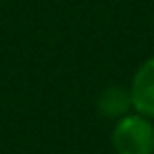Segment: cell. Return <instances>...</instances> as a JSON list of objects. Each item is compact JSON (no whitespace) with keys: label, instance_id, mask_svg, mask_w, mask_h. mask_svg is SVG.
<instances>
[{"label":"cell","instance_id":"obj_1","mask_svg":"<svg viewBox=\"0 0 154 154\" xmlns=\"http://www.w3.org/2000/svg\"><path fill=\"white\" fill-rule=\"evenodd\" d=\"M116 154H154V122L137 112L125 114L112 129Z\"/></svg>","mask_w":154,"mask_h":154},{"label":"cell","instance_id":"obj_2","mask_svg":"<svg viewBox=\"0 0 154 154\" xmlns=\"http://www.w3.org/2000/svg\"><path fill=\"white\" fill-rule=\"evenodd\" d=\"M129 93L133 110L154 120V57H148L135 70Z\"/></svg>","mask_w":154,"mask_h":154},{"label":"cell","instance_id":"obj_3","mask_svg":"<svg viewBox=\"0 0 154 154\" xmlns=\"http://www.w3.org/2000/svg\"><path fill=\"white\" fill-rule=\"evenodd\" d=\"M97 110H99L101 116H106V118H116V120H118L120 116L129 114V110H133L129 89L118 87V85L103 89L101 95H99V99H97Z\"/></svg>","mask_w":154,"mask_h":154}]
</instances>
